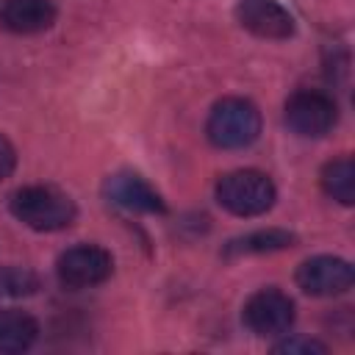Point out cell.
<instances>
[{"instance_id":"obj_1","label":"cell","mask_w":355,"mask_h":355,"mask_svg":"<svg viewBox=\"0 0 355 355\" xmlns=\"http://www.w3.org/2000/svg\"><path fill=\"white\" fill-rule=\"evenodd\" d=\"M11 214L31 230L53 233L75 222V202L53 186H25L11 194Z\"/></svg>"},{"instance_id":"obj_2","label":"cell","mask_w":355,"mask_h":355,"mask_svg":"<svg viewBox=\"0 0 355 355\" xmlns=\"http://www.w3.org/2000/svg\"><path fill=\"white\" fill-rule=\"evenodd\" d=\"M205 133L222 150H244L261 136V111L241 97H225L211 108Z\"/></svg>"},{"instance_id":"obj_3","label":"cell","mask_w":355,"mask_h":355,"mask_svg":"<svg viewBox=\"0 0 355 355\" xmlns=\"http://www.w3.org/2000/svg\"><path fill=\"white\" fill-rule=\"evenodd\" d=\"M275 183L258 172V169H239V172H227L219 183H216V200L225 211L236 214V216H258L266 214L275 205Z\"/></svg>"},{"instance_id":"obj_4","label":"cell","mask_w":355,"mask_h":355,"mask_svg":"<svg viewBox=\"0 0 355 355\" xmlns=\"http://www.w3.org/2000/svg\"><path fill=\"white\" fill-rule=\"evenodd\" d=\"M283 116H286V125L297 136L319 139L336 125L338 108H336V100L330 94L313 92V89H302V92H294L286 100V114Z\"/></svg>"},{"instance_id":"obj_5","label":"cell","mask_w":355,"mask_h":355,"mask_svg":"<svg viewBox=\"0 0 355 355\" xmlns=\"http://www.w3.org/2000/svg\"><path fill=\"white\" fill-rule=\"evenodd\" d=\"M55 272H58L61 286L78 291V288L100 286L103 280H108L114 272V258L108 250L97 244H78L58 258Z\"/></svg>"},{"instance_id":"obj_6","label":"cell","mask_w":355,"mask_h":355,"mask_svg":"<svg viewBox=\"0 0 355 355\" xmlns=\"http://www.w3.org/2000/svg\"><path fill=\"white\" fill-rule=\"evenodd\" d=\"M244 324L261 336H283L294 324V302L280 288H261L244 305Z\"/></svg>"},{"instance_id":"obj_7","label":"cell","mask_w":355,"mask_h":355,"mask_svg":"<svg viewBox=\"0 0 355 355\" xmlns=\"http://www.w3.org/2000/svg\"><path fill=\"white\" fill-rule=\"evenodd\" d=\"M355 275L344 258L336 255H316L300 263L297 286L311 297H336L352 286Z\"/></svg>"},{"instance_id":"obj_8","label":"cell","mask_w":355,"mask_h":355,"mask_svg":"<svg viewBox=\"0 0 355 355\" xmlns=\"http://www.w3.org/2000/svg\"><path fill=\"white\" fill-rule=\"evenodd\" d=\"M236 19L261 39H288L294 33V17L277 0H239Z\"/></svg>"},{"instance_id":"obj_9","label":"cell","mask_w":355,"mask_h":355,"mask_svg":"<svg viewBox=\"0 0 355 355\" xmlns=\"http://www.w3.org/2000/svg\"><path fill=\"white\" fill-rule=\"evenodd\" d=\"M103 194L108 202H114L125 211H136V214H164L166 211L161 194L144 178H139L133 172L111 175L103 186Z\"/></svg>"},{"instance_id":"obj_10","label":"cell","mask_w":355,"mask_h":355,"mask_svg":"<svg viewBox=\"0 0 355 355\" xmlns=\"http://www.w3.org/2000/svg\"><path fill=\"white\" fill-rule=\"evenodd\" d=\"M0 22L11 33H39L55 22V6L50 0H6Z\"/></svg>"},{"instance_id":"obj_11","label":"cell","mask_w":355,"mask_h":355,"mask_svg":"<svg viewBox=\"0 0 355 355\" xmlns=\"http://www.w3.org/2000/svg\"><path fill=\"white\" fill-rule=\"evenodd\" d=\"M39 336V324L31 313L17 308L0 311V352H25L33 347Z\"/></svg>"},{"instance_id":"obj_12","label":"cell","mask_w":355,"mask_h":355,"mask_svg":"<svg viewBox=\"0 0 355 355\" xmlns=\"http://www.w3.org/2000/svg\"><path fill=\"white\" fill-rule=\"evenodd\" d=\"M297 239L294 233L288 230H280V227H269V230H255V233H247L241 239H233L227 244V255H261V252H277V250H286L291 247Z\"/></svg>"},{"instance_id":"obj_13","label":"cell","mask_w":355,"mask_h":355,"mask_svg":"<svg viewBox=\"0 0 355 355\" xmlns=\"http://www.w3.org/2000/svg\"><path fill=\"white\" fill-rule=\"evenodd\" d=\"M322 189L327 197L341 205H352L355 200V166L349 158H336L322 169Z\"/></svg>"},{"instance_id":"obj_14","label":"cell","mask_w":355,"mask_h":355,"mask_svg":"<svg viewBox=\"0 0 355 355\" xmlns=\"http://www.w3.org/2000/svg\"><path fill=\"white\" fill-rule=\"evenodd\" d=\"M39 288V277L25 266H3L0 269V300L28 297Z\"/></svg>"},{"instance_id":"obj_15","label":"cell","mask_w":355,"mask_h":355,"mask_svg":"<svg viewBox=\"0 0 355 355\" xmlns=\"http://www.w3.org/2000/svg\"><path fill=\"white\" fill-rule=\"evenodd\" d=\"M275 352H286V355L305 352V355H311V352H327V347H324V344H319V341H313V338H288V341L277 344V347H275Z\"/></svg>"},{"instance_id":"obj_16","label":"cell","mask_w":355,"mask_h":355,"mask_svg":"<svg viewBox=\"0 0 355 355\" xmlns=\"http://www.w3.org/2000/svg\"><path fill=\"white\" fill-rule=\"evenodd\" d=\"M14 166H17V153H14L11 141L6 136H0V180L8 178L14 172Z\"/></svg>"}]
</instances>
